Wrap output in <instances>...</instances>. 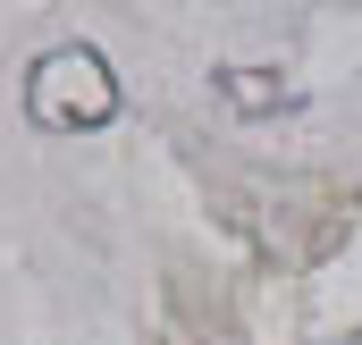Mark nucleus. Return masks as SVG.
I'll use <instances>...</instances> for the list:
<instances>
[{
  "instance_id": "1",
  "label": "nucleus",
  "mask_w": 362,
  "mask_h": 345,
  "mask_svg": "<svg viewBox=\"0 0 362 345\" xmlns=\"http://www.w3.org/2000/svg\"><path fill=\"white\" fill-rule=\"evenodd\" d=\"M25 110L51 127V135H68V127H110L118 118V85H110V68H101V51H51L34 76H25Z\"/></svg>"
}]
</instances>
